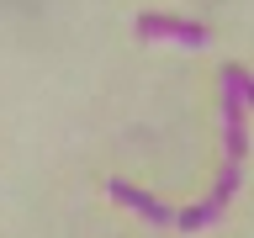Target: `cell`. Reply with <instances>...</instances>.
<instances>
[{
  "label": "cell",
  "mask_w": 254,
  "mask_h": 238,
  "mask_svg": "<svg viewBox=\"0 0 254 238\" xmlns=\"http://www.w3.org/2000/svg\"><path fill=\"white\" fill-rule=\"evenodd\" d=\"M138 37L143 43H175L186 48V53H201L212 43V32L201 21H190V16H164V11H143L138 16Z\"/></svg>",
  "instance_id": "obj_1"
},
{
  "label": "cell",
  "mask_w": 254,
  "mask_h": 238,
  "mask_svg": "<svg viewBox=\"0 0 254 238\" xmlns=\"http://www.w3.org/2000/svg\"><path fill=\"white\" fill-rule=\"evenodd\" d=\"M222 148L233 164L249 154V122H244V90H238V63L222 69Z\"/></svg>",
  "instance_id": "obj_3"
},
{
  "label": "cell",
  "mask_w": 254,
  "mask_h": 238,
  "mask_svg": "<svg viewBox=\"0 0 254 238\" xmlns=\"http://www.w3.org/2000/svg\"><path fill=\"white\" fill-rule=\"evenodd\" d=\"M238 90H244V106H254V74L249 69H238Z\"/></svg>",
  "instance_id": "obj_5"
},
{
  "label": "cell",
  "mask_w": 254,
  "mask_h": 238,
  "mask_svg": "<svg viewBox=\"0 0 254 238\" xmlns=\"http://www.w3.org/2000/svg\"><path fill=\"white\" fill-rule=\"evenodd\" d=\"M106 196H111V201H122L127 212H138L148 228H175V212H170V206L154 201L148 190H138V185H127V180H117V175L106 180Z\"/></svg>",
  "instance_id": "obj_4"
},
{
  "label": "cell",
  "mask_w": 254,
  "mask_h": 238,
  "mask_svg": "<svg viewBox=\"0 0 254 238\" xmlns=\"http://www.w3.org/2000/svg\"><path fill=\"white\" fill-rule=\"evenodd\" d=\"M238 180H244V164H222L217 170V185H212V196H201L196 206H186V212H175V228L180 233H201V228H212V222L222 217V206H228V196L238 190Z\"/></svg>",
  "instance_id": "obj_2"
}]
</instances>
